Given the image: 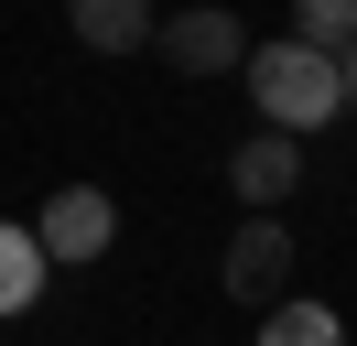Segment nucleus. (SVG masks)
<instances>
[{
  "label": "nucleus",
  "instance_id": "f257e3e1",
  "mask_svg": "<svg viewBox=\"0 0 357 346\" xmlns=\"http://www.w3.org/2000/svg\"><path fill=\"white\" fill-rule=\"evenodd\" d=\"M249 98H260V119L292 141V130H325L335 108H347V65L282 33V43H260V54H249Z\"/></svg>",
  "mask_w": 357,
  "mask_h": 346
},
{
  "label": "nucleus",
  "instance_id": "f03ea898",
  "mask_svg": "<svg viewBox=\"0 0 357 346\" xmlns=\"http://www.w3.org/2000/svg\"><path fill=\"white\" fill-rule=\"evenodd\" d=\"M33 238L54 249V271H76V260H98V249L119 238V206H109L98 184H54L44 216H33Z\"/></svg>",
  "mask_w": 357,
  "mask_h": 346
},
{
  "label": "nucleus",
  "instance_id": "7ed1b4c3",
  "mask_svg": "<svg viewBox=\"0 0 357 346\" xmlns=\"http://www.w3.org/2000/svg\"><path fill=\"white\" fill-rule=\"evenodd\" d=\"M282 281H292V227H282V216H249V227L238 238H227V292H238V303H271V314H282Z\"/></svg>",
  "mask_w": 357,
  "mask_h": 346
},
{
  "label": "nucleus",
  "instance_id": "20e7f679",
  "mask_svg": "<svg viewBox=\"0 0 357 346\" xmlns=\"http://www.w3.org/2000/svg\"><path fill=\"white\" fill-rule=\"evenodd\" d=\"M249 54H260V43H249L227 11H184V22H162V65H184V76H227V65L249 76Z\"/></svg>",
  "mask_w": 357,
  "mask_h": 346
},
{
  "label": "nucleus",
  "instance_id": "39448f33",
  "mask_svg": "<svg viewBox=\"0 0 357 346\" xmlns=\"http://www.w3.org/2000/svg\"><path fill=\"white\" fill-rule=\"evenodd\" d=\"M227 184H238V206H249V216H271L292 184H303V151H292L282 130H260V141H238V151H227Z\"/></svg>",
  "mask_w": 357,
  "mask_h": 346
},
{
  "label": "nucleus",
  "instance_id": "423d86ee",
  "mask_svg": "<svg viewBox=\"0 0 357 346\" xmlns=\"http://www.w3.org/2000/svg\"><path fill=\"white\" fill-rule=\"evenodd\" d=\"M44 281H54V249H44L33 227H0V314H33Z\"/></svg>",
  "mask_w": 357,
  "mask_h": 346
},
{
  "label": "nucleus",
  "instance_id": "0eeeda50",
  "mask_svg": "<svg viewBox=\"0 0 357 346\" xmlns=\"http://www.w3.org/2000/svg\"><path fill=\"white\" fill-rule=\"evenodd\" d=\"M76 43L87 54H130V43H162L141 0H76Z\"/></svg>",
  "mask_w": 357,
  "mask_h": 346
},
{
  "label": "nucleus",
  "instance_id": "6e6552de",
  "mask_svg": "<svg viewBox=\"0 0 357 346\" xmlns=\"http://www.w3.org/2000/svg\"><path fill=\"white\" fill-rule=\"evenodd\" d=\"M292 43H314V54L347 65L357 54V0H303V11H292Z\"/></svg>",
  "mask_w": 357,
  "mask_h": 346
},
{
  "label": "nucleus",
  "instance_id": "1a4fd4ad",
  "mask_svg": "<svg viewBox=\"0 0 357 346\" xmlns=\"http://www.w3.org/2000/svg\"><path fill=\"white\" fill-rule=\"evenodd\" d=\"M260 346H347V324H335L325 303H282V314L260 324Z\"/></svg>",
  "mask_w": 357,
  "mask_h": 346
},
{
  "label": "nucleus",
  "instance_id": "9d476101",
  "mask_svg": "<svg viewBox=\"0 0 357 346\" xmlns=\"http://www.w3.org/2000/svg\"><path fill=\"white\" fill-rule=\"evenodd\" d=\"M347 98H357V54H347Z\"/></svg>",
  "mask_w": 357,
  "mask_h": 346
}]
</instances>
